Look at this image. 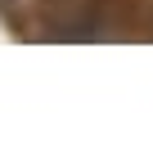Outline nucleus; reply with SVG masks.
I'll use <instances>...</instances> for the list:
<instances>
[{
	"label": "nucleus",
	"mask_w": 153,
	"mask_h": 153,
	"mask_svg": "<svg viewBox=\"0 0 153 153\" xmlns=\"http://www.w3.org/2000/svg\"><path fill=\"white\" fill-rule=\"evenodd\" d=\"M45 5H50V9L59 14V18H81L90 0H45Z\"/></svg>",
	"instance_id": "nucleus-1"
}]
</instances>
